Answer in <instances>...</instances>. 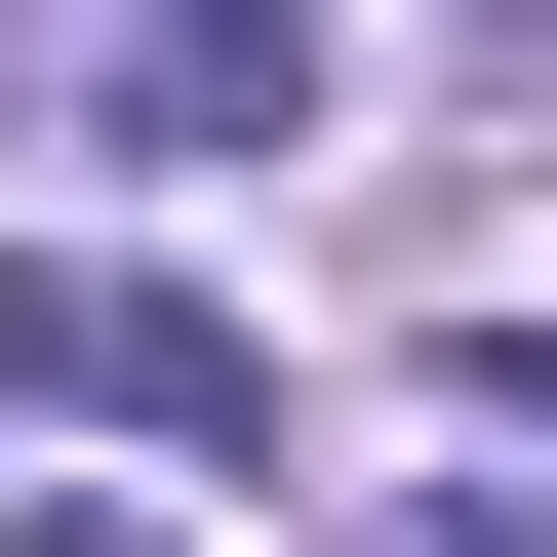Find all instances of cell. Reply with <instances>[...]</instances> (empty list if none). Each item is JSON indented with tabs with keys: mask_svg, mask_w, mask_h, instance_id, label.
<instances>
[{
	"mask_svg": "<svg viewBox=\"0 0 557 557\" xmlns=\"http://www.w3.org/2000/svg\"><path fill=\"white\" fill-rule=\"evenodd\" d=\"M239 120H319V0H120V160H239Z\"/></svg>",
	"mask_w": 557,
	"mask_h": 557,
	"instance_id": "2",
	"label": "cell"
},
{
	"mask_svg": "<svg viewBox=\"0 0 557 557\" xmlns=\"http://www.w3.org/2000/svg\"><path fill=\"white\" fill-rule=\"evenodd\" d=\"M0 398H120V438H278V359L199 319V278H120V239H0Z\"/></svg>",
	"mask_w": 557,
	"mask_h": 557,
	"instance_id": "1",
	"label": "cell"
},
{
	"mask_svg": "<svg viewBox=\"0 0 557 557\" xmlns=\"http://www.w3.org/2000/svg\"><path fill=\"white\" fill-rule=\"evenodd\" d=\"M398 557H557V478H438V518H398Z\"/></svg>",
	"mask_w": 557,
	"mask_h": 557,
	"instance_id": "3",
	"label": "cell"
},
{
	"mask_svg": "<svg viewBox=\"0 0 557 557\" xmlns=\"http://www.w3.org/2000/svg\"><path fill=\"white\" fill-rule=\"evenodd\" d=\"M0 557H160V518H120V478H40V518H0Z\"/></svg>",
	"mask_w": 557,
	"mask_h": 557,
	"instance_id": "4",
	"label": "cell"
}]
</instances>
